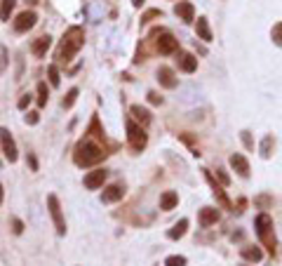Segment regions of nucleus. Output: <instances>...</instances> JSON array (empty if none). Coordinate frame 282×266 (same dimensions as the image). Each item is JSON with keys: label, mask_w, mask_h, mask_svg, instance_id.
Returning <instances> with one entry per match:
<instances>
[{"label": "nucleus", "mask_w": 282, "mask_h": 266, "mask_svg": "<svg viewBox=\"0 0 282 266\" xmlns=\"http://www.w3.org/2000/svg\"><path fill=\"white\" fill-rule=\"evenodd\" d=\"M83 45H85V31L80 26H71L69 31L64 33V40H61V47H59V52H57V59L59 62H71L80 52Z\"/></svg>", "instance_id": "1"}, {"label": "nucleus", "mask_w": 282, "mask_h": 266, "mask_svg": "<svg viewBox=\"0 0 282 266\" xmlns=\"http://www.w3.org/2000/svg\"><path fill=\"white\" fill-rule=\"evenodd\" d=\"M104 156H106L104 149L94 139H90V137H85L76 146V165H80V167H90V165L99 163Z\"/></svg>", "instance_id": "2"}, {"label": "nucleus", "mask_w": 282, "mask_h": 266, "mask_svg": "<svg viewBox=\"0 0 282 266\" xmlns=\"http://www.w3.org/2000/svg\"><path fill=\"white\" fill-rule=\"evenodd\" d=\"M125 127H127V141H130L132 149H134V151L146 149V141H148V137H146L144 127L137 125L132 118H127V120H125Z\"/></svg>", "instance_id": "3"}, {"label": "nucleus", "mask_w": 282, "mask_h": 266, "mask_svg": "<svg viewBox=\"0 0 282 266\" xmlns=\"http://www.w3.org/2000/svg\"><path fill=\"white\" fill-rule=\"evenodd\" d=\"M47 207H50V214H52L54 228L59 235H66V221H64V214H61V205L57 196H47Z\"/></svg>", "instance_id": "4"}, {"label": "nucleus", "mask_w": 282, "mask_h": 266, "mask_svg": "<svg viewBox=\"0 0 282 266\" xmlns=\"http://www.w3.org/2000/svg\"><path fill=\"white\" fill-rule=\"evenodd\" d=\"M0 144H3V153L8 158L10 163H15L17 160V144L12 139V134H10L8 127H0Z\"/></svg>", "instance_id": "5"}, {"label": "nucleus", "mask_w": 282, "mask_h": 266, "mask_svg": "<svg viewBox=\"0 0 282 266\" xmlns=\"http://www.w3.org/2000/svg\"><path fill=\"white\" fill-rule=\"evenodd\" d=\"M36 22H38V17H36V12H22V15L17 17V22H15V31L17 33H24V31H29V29H33L36 26Z\"/></svg>", "instance_id": "6"}, {"label": "nucleus", "mask_w": 282, "mask_h": 266, "mask_svg": "<svg viewBox=\"0 0 282 266\" xmlns=\"http://www.w3.org/2000/svg\"><path fill=\"white\" fill-rule=\"evenodd\" d=\"M106 170H94V172L85 174V186L90 188V191H97V188L104 186V181H106Z\"/></svg>", "instance_id": "7"}, {"label": "nucleus", "mask_w": 282, "mask_h": 266, "mask_svg": "<svg viewBox=\"0 0 282 266\" xmlns=\"http://www.w3.org/2000/svg\"><path fill=\"white\" fill-rule=\"evenodd\" d=\"M176 43L174 36L167 31H162L160 33V38H158V50H160V55H172V52H176Z\"/></svg>", "instance_id": "8"}, {"label": "nucleus", "mask_w": 282, "mask_h": 266, "mask_svg": "<svg viewBox=\"0 0 282 266\" xmlns=\"http://www.w3.org/2000/svg\"><path fill=\"white\" fill-rule=\"evenodd\" d=\"M122 196H125V188L120 184H111L108 188H104L101 203H118V200H122Z\"/></svg>", "instance_id": "9"}, {"label": "nucleus", "mask_w": 282, "mask_h": 266, "mask_svg": "<svg viewBox=\"0 0 282 266\" xmlns=\"http://www.w3.org/2000/svg\"><path fill=\"white\" fill-rule=\"evenodd\" d=\"M230 167H233L240 177H249V163H247V158L240 156V153H233V156H230Z\"/></svg>", "instance_id": "10"}, {"label": "nucleus", "mask_w": 282, "mask_h": 266, "mask_svg": "<svg viewBox=\"0 0 282 266\" xmlns=\"http://www.w3.org/2000/svg\"><path fill=\"white\" fill-rule=\"evenodd\" d=\"M158 80H160V85L167 87V90H174V87H176L174 71L169 69V66H160V69H158Z\"/></svg>", "instance_id": "11"}, {"label": "nucleus", "mask_w": 282, "mask_h": 266, "mask_svg": "<svg viewBox=\"0 0 282 266\" xmlns=\"http://www.w3.org/2000/svg\"><path fill=\"white\" fill-rule=\"evenodd\" d=\"M219 221V210L216 207H202L200 210V226H212Z\"/></svg>", "instance_id": "12"}, {"label": "nucleus", "mask_w": 282, "mask_h": 266, "mask_svg": "<svg viewBox=\"0 0 282 266\" xmlns=\"http://www.w3.org/2000/svg\"><path fill=\"white\" fill-rule=\"evenodd\" d=\"M50 45H52V38H50V36H40V38L31 45V52H33L36 57H45Z\"/></svg>", "instance_id": "13"}, {"label": "nucleus", "mask_w": 282, "mask_h": 266, "mask_svg": "<svg viewBox=\"0 0 282 266\" xmlns=\"http://www.w3.org/2000/svg\"><path fill=\"white\" fill-rule=\"evenodd\" d=\"M176 17H181L186 24H191L193 22V17H195V10H193L191 3H176V8H174Z\"/></svg>", "instance_id": "14"}, {"label": "nucleus", "mask_w": 282, "mask_h": 266, "mask_svg": "<svg viewBox=\"0 0 282 266\" xmlns=\"http://www.w3.org/2000/svg\"><path fill=\"white\" fill-rule=\"evenodd\" d=\"M179 66H181V71H186V73H193V71L198 69V59L193 55H188V52H181V55H179Z\"/></svg>", "instance_id": "15"}, {"label": "nucleus", "mask_w": 282, "mask_h": 266, "mask_svg": "<svg viewBox=\"0 0 282 266\" xmlns=\"http://www.w3.org/2000/svg\"><path fill=\"white\" fill-rule=\"evenodd\" d=\"M176 203H179V196H176L174 191H165L160 196V210L169 212V210H174Z\"/></svg>", "instance_id": "16"}, {"label": "nucleus", "mask_w": 282, "mask_h": 266, "mask_svg": "<svg viewBox=\"0 0 282 266\" xmlns=\"http://www.w3.org/2000/svg\"><path fill=\"white\" fill-rule=\"evenodd\" d=\"M130 113H132L134 118H137L139 123H144V125H148V123H151V113H148V111H146L144 106H139V104H134V106H132Z\"/></svg>", "instance_id": "17"}, {"label": "nucleus", "mask_w": 282, "mask_h": 266, "mask_svg": "<svg viewBox=\"0 0 282 266\" xmlns=\"http://www.w3.org/2000/svg\"><path fill=\"white\" fill-rule=\"evenodd\" d=\"M186 228H188V219H181V221H176L174 226L167 231V235L172 238V240H176V238H181L183 233H186Z\"/></svg>", "instance_id": "18"}, {"label": "nucleus", "mask_w": 282, "mask_h": 266, "mask_svg": "<svg viewBox=\"0 0 282 266\" xmlns=\"http://www.w3.org/2000/svg\"><path fill=\"white\" fill-rule=\"evenodd\" d=\"M15 5H17V0H3V3H0V19H3V22L10 19V15L15 12Z\"/></svg>", "instance_id": "19"}, {"label": "nucleus", "mask_w": 282, "mask_h": 266, "mask_svg": "<svg viewBox=\"0 0 282 266\" xmlns=\"http://www.w3.org/2000/svg\"><path fill=\"white\" fill-rule=\"evenodd\" d=\"M198 36L205 40V43H209V40H212V31H209V24H207L205 17H200V19H198Z\"/></svg>", "instance_id": "20"}, {"label": "nucleus", "mask_w": 282, "mask_h": 266, "mask_svg": "<svg viewBox=\"0 0 282 266\" xmlns=\"http://www.w3.org/2000/svg\"><path fill=\"white\" fill-rule=\"evenodd\" d=\"M268 228H270V217H268V214H259V217H256V233L263 238Z\"/></svg>", "instance_id": "21"}, {"label": "nucleus", "mask_w": 282, "mask_h": 266, "mask_svg": "<svg viewBox=\"0 0 282 266\" xmlns=\"http://www.w3.org/2000/svg\"><path fill=\"white\" fill-rule=\"evenodd\" d=\"M242 257L247 259V261H261L263 252H261L259 247H242Z\"/></svg>", "instance_id": "22"}, {"label": "nucleus", "mask_w": 282, "mask_h": 266, "mask_svg": "<svg viewBox=\"0 0 282 266\" xmlns=\"http://www.w3.org/2000/svg\"><path fill=\"white\" fill-rule=\"evenodd\" d=\"M50 92H47V83H38V106H47Z\"/></svg>", "instance_id": "23"}, {"label": "nucleus", "mask_w": 282, "mask_h": 266, "mask_svg": "<svg viewBox=\"0 0 282 266\" xmlns=\"http://www.w3.org/2000/svg\"><path fill=\"white\" fill-rule=\"evenodd\" d=\"M47 76H50V85L52 87H59L61 85V78H59V69H57V66H50V69H47Z\"/></svg>", "instance_id": "24"}, {"label": "nucleus", "mask_w": 282, "mask_h": 266, "mask_svg": "<svg viewBox=\"0 0 282 266\" xmlns=\"http://www.w3.org/2000/svg\"><path fill=\"white\" fill-rule=\"evenodd\" d=\"M270 38H273V43L277 47H282V22H277L273 26V31H270Z\"/></svg>", "instance_id": "25"}, {"label": "nucleus", "mask_w": 282, "mask_h": 266, "mask_svg": "<svg viewBox=\"0 0 282 266\" xmlns=\"http://www.w3.org/2000/svg\"><path fill=\"white\" fill-rule=\"evenodd\" d=\"M270 146H273V137L268 134V137H263V141H261V156L263 158H270Z\"/></svg>", "instance_id": "26"}, {"label": "nucleus", "mask_w": 282, "mask_h": 266, "mask_svg": "<svg viewBox=\"0 0 282 266\" xmlns=\"http://www.w3.org/2000/svg\"><path fill=\"white\" fill-rule=\"evenodd\" d=\"M165 266H186V257H181V254H172V257L165 259Z\"/></svg>", "instance_id": "27"}, {"label": "nucleus", "mask_w": 282, "mask_h": 266, "mask_svg": "<svg viewBox=\"0 0 282 266\" xmlns=\"http://www.w3.org/2000/svg\"><path fill=\"white\" fill-rule=\"evenodd\" d=\"M8 50H5V45H0V76L5 73V69H8Z\"/></svg>", "instance_id": "28"}, {"label": "nucleus", "mask_w": 282, "mask_h": 266, "mask_svg": "<svg viewBox=\"0 0 282 266\" xmlns=\"http://www.w3.org/2000/svg\"><path fill=\"white\" fill-rule=\"evenodd\" d=\"M76 99H78V90H76V87H73V90H71V92H69V97L64 99V109H71V106L76 104Z\"/></svg>", "instance_id": "29"}, {"label": "nucleus", "mask_w": 282, "mask_h": 266, "mask_svg": "<svg viewBox=\"0 0 282 266\" xmlns=\"http://www.w3.org/2000/svg\"><path fill=\"white\" fill-rule=\"evenodd\" d=\"M38 120H40V113H36V111H29V113H26V123H29V125H36Z\"/></svg>", "instance_id": "30"}, {"label": "nucleus", "mask_w": 282, "mask_h": 266, "mask_svg": "<svg viewBox=\"0 0 282 266\" xmlns=\"http://www.w3.org/2000/svg\"><path fill=\"white\" fill-rule=\"evenodd\" d=\"M31 104V94H22V99H19V104H17V106H19V109H26V106H29Z\"/></svg>", "instance_id": "31"}, {"label": "nucleus", "mask_w": 282, "mask_h": 266, "mask_svg": "<svg viewBox=\"0 0 282 266\" xmlns=\"http://www.w3.org/2000/svg\"><path fill=\"white\" fill-rule=\"evenodd\" d=\"M12 226H15V233H22V231H24V221L15 217V219H12Z\"/></svg>", "instance_id": "32"}, {"label": "nucleus", "mask_w": 282, "mask_h": 266, "mask_svg": "<svg viewBox=\"0 0 282 266\" xmlns=\"http://www.w3.org/2000/svg\"><path fill=\"white\" fill-rule=\"evenodd\" d=\"M242 141H244V146H247V149H252V146H254V144H252V137H249V132H247V130L242 132Z\"/></svg>", "instance_id": "33"}, {"label": "nucleus", "mask_w": 282, "mask_h": 266, "mask_svg": "<svg viewBox=\"0 0 282 266\" xmlns=\"http://www.w3.org/2000/svg\"><path fill=\"white\" fill-rule=\"evenodd\" d=\"M148 102L151 104H162V97H158L155 92H148Z\"/></svg>", "instance_id": "34"}, {"label": "nucleus", "mask_w": 282, "mask_h": 266, "mask_svg": "<svg viewBox=\"0 0 282 266\" xmlns=\"http://www.w3.org/2000/svg\"><path fill=\"white\" fill-rule=\"evenodd\" d=\"M29 165H31V167H33V170H38V160H36V158H33V156H29Z\"/></svg>", "instance_id": "35"}, {"label": "nucleus", "mask_w": 282, "mask_h": 266, "mask_svg": "<svg viewBox=\"0 0 282 266\" xmlns=\"http://www.w3.org/2000/svg\"><path fill=\"white\" fill-rule=\"evenodd\" d=\"M216 172H219V177H221L223 184H228V177H226V172H223V170H216Z\"/></svg>", "instance_id": "36"}, {"label": "nucleus", "mask_w": 282, "mask_h": 266, "mask_svg": "<svg viewBox=\"0 0 282 266\" xmlns=\"http://www.w3.org/2000/svg\"><path fill=\"white\" fill-rule=\"evenodd\" d=\"M141 3H144V0H134V5H137V8H141Z\"/></svg>", "instance_id": "37"}, {"label": "nucleus", "mask_w": 282, "mask_h": 266, "mask_svg": "<svg viewBox=\"0 0 282 266\" xmlns=\"http://www.w3.org/2000/svg\"><path fill=\"white\" fill-rule=\"evenodd\" d=\"M0 205H3V184H0Z\"/></svg>", "instance_id": "38"}, {"label": "nucleus", "mask_w": 282, "mask_h": 266, "mask_svg": "<svg viewBox=\"0 0 282 266\" xmlns=\"http://www.w3.org/2000/svg\"><path fill=\"white\" fill-rule=\"evenodd\" d=\"M0 165H3V163H0Z\"/></svg>", "instance_id": "39"}]
</instances>
